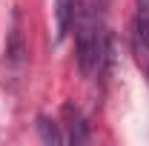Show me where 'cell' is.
Segmentation results:
<instances>
[{
  "label": "cell",
  "mask_w": 149,
  "mask_h": 146,
  "mask_svg": "<svg viewBox=\"0 0 149 146\" xmlns=\"http://www.w3.org/2000/svg\"><path fill=\"white\" fill-rule=\"evenodd\" d=\"M74 57H77V69L89 74L100 69V49H103V32L97 26L95 9L83 6L77 0V12H74Z\"/></svg>",
  "instance_id": "obj_1"
},
{
  "label": "cell",
  "mask_w": 149,
  "mask_h": 146,
  "mask_svg": "<svg viewBox=\"0 0 149 146\" xmlns=\"http://www.w3.org/2000/svg\"><path fill=\"white\" fill-rule=\"evenodd\" d=\"M26 57V43H23V32H20V15L12 12V29L6 35V49H3V63L9 69H20Z\"/></svg>",
  "instance_id": "obj_2"
},
{
  "label": "cell",
  "mask_w": 149,
  "mask_h": 146,
  "mask_svg": "<svg viewBox=\"0 0 149 146\" xmlns=\"http://www.w3.org/2000/svg\"><path fill=\"white\" fill-rule=\"evenodd\" d=\"M63 126H66V143H86L89 140V123H86V117H83V112L77 109L74 103H63Z\"/></svg>",
  "instance_id": "obj_3"
},
{
  "label": "cell",
  "mask_w": 149,
  "mask_h": 146,
  "mask_svg": "<svg viewBox=\"0 0 149 146\" xmlns=\"http://www.w3.org/2000/svg\"><path fill=\"white\" fill-rule=\"evenodd\" d=\"M77 0H55V43H60L74 23Z\"/></svg>",
  "instance_id": "obj_4"
},
{
  "label": "cell",
  "mask_w": 149,
  "mask_h": 146,
  "mask_svg": "<svg viewBox=\"0 0 149 146\" xmlns=\"http://www.w3.org/2000/svg\"><path fill=\"white\" fill-rule=\"evenodd\" d=\"M135 40L138 49L149 55V0H135Z\"/></svg>",
  "instance_id": "obj_5"
},
{
  "label": "cell",
  "mask_w": 149,
  "mask_h": 146,
  "mask_svg": "<svg viewBox=\"0 0 149 146\" xmlns=\"http://www.w3.org/2000/svg\"><path fill=\"white\" fill-rule=\"evenodd\" d=\"M37 135H40V140L49 146H57V143H66V135L60 132V126H57L55 120H49L46 115H40L37 117Z\"/></svg>",
  "instance_id": "obj_6"
},
{
  "label": "cell",
  "mask_w": 149,
  "mask_h": 146,
  "mask_svg": "<svg viewBox=\"0 0 149 146\" xmlns=\"http://www.w3.org/2000/svg\"><path fill=\"white\" fill-rule=\"evenodd\" d=\"M106 3H109V0H92V9H95V12H103Z\"/></svg>",
  "instance_id": "obj_7"
}]
</instances>
